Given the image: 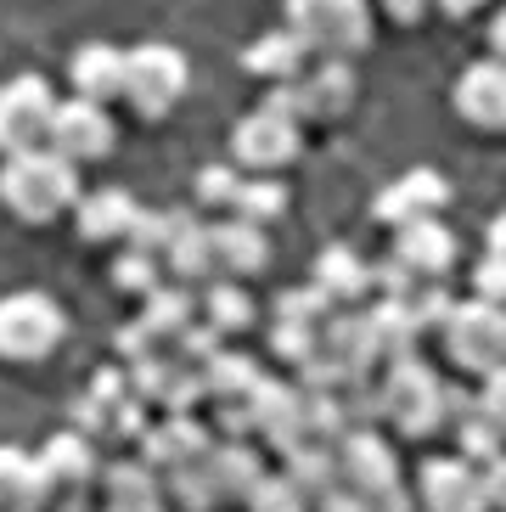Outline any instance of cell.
<instances>
[{
  "mask_svg": "<svg viewBox=\"0 0 506 512\" xmlns=\"http://www.w3.org/2000/svg\"><path fill=\"white\" fill-rule=\"evenodd\" d=\"M209 467H214V484H220L225 507H231V501L248 507V496L259 490V479L270 473L265 456H259V445H248V439H225V445H214Z\"/></svg>",
  "mask_w": 506,
  "mask_h": 512,
  "instance_id": "cb8c5ba5",
  "label": "cell"
},
{
  "mask_svg": "<svg viewBox=\"0 0 506 512\" xmlns=\"http://www.w3.org/2000/svg\"><path fill=\"white\" fill-rule=\"evenodd\" d=\"M220 349H225V332L214 327V321H192V327L175 338V355H180L186 366H209Z\"/></svg>",
  "mask_w": 506,
  "mask_h": 512,
  "instance_id": "ab89813d",
  "label": "cell"
},
{
  "mask_svg": "<svg viewBox=\"0 0 506 512\" xmlns=\"http://www.w3.org/2000/svg\"><path fill=\"white\" fill-rule=\"evenodd\" d=\"M450 203V181L439 175V169H405L400 181H388L383 192H377L372 214L383 220V226L405 231V226H417V220H439V209Z\"/></svg>",
  "mask_w": 506,
  "mask_h": 512,
  "instance_id": "7c38bea8",
  "label": "cell"
},
{
  "mask_svg": "<svg viewBox=\"0 0 506 512\" xmlns=\"http://www.w3.org/2000/svg\"><path fill=\"white\" fill-rule=\"evenodd\" d=\"M315 282L327 287L338 304H355V299H366V293L377 287V276H372V265H366L349 242H332L327 254L315 259Z\"/></svg>",
  "mask_w": 506,
  "mask_h": 512,
  "instance_id": "4316f807",
  "label": "cell"
},
{
  "mask_svg": "<svg viewBox=\"0 0 506 512\" xmlns=\"http://www.w3.org/2000/svg\"><path fill=\"white\" fill-rule=\"evenodd\" d=\"M383 6H388V12H394V17H400V23H417V17L428 12L433 0H383Z\"/></svg>",
  "mask_w": 506,
  "mask_h": 512,
  "instance_id": "7dc6e473",
  "label": "cell"
},
{
  "mask_svg": "<svg viewBox=\"0 0 506 512\" xmlns=\"http://www.w3.org/2000/svg\"><path fill=\"white\" fill-rule=\"evenodd\" d=\"M164 484H169V501H175L180 512H214V507H225L220 484H214L209 456H203V462L175 467V473H164Z\"/></svg>",
  "mask_w": 506,
  "mask_h": 512,
  "instance_id": "4dcf8cb0",
  "label": "cell"
},
{
  "mask_svg": "<svg viewBox=\"0 0 506 512\" xmlns=\"http://www.w3.org/2000/svg\"><path fill=\"white\" fill-rule=\"evenodd\" d=\"M62 332H68V321H62L57 299H45L34 287L0 299V361H17V366L45 361L62 344Z\"/></svg>",
  "mask_w": 506,
  "mask_h": 512,
  "instance_id": "277c9868",
  "label": "cell"
},
{
  "mask_svg": "<svg viewBox=\"0 0 506 512\" xmlns=\"http://www.w3.org/2000/svg\"><path fill=\"white\" fill-rule=\"evenodd\" d=\"M456 445H462V456H467V462H478V467H490L495 456H506V434L484 417V411H473V417L456 422Z\"/></svg>",
  "mask_w": 506,
  "mask_h": 512,
  "instance_id": "d590c367",
  "label": "cell"
},
{
  "mask_svg": "<svg viewBox=\"0 0 506 512\" xmlns=\"http://www.w3.org/2000/svg\"><path fill=\"white\" fill-rule=\"evenodd\" d=\"M124 74H130V51L107 46V40H90L68 57V85H74V96H90V102H119Z\"/></svg>",
  "mask_w": 506,
  "mask_h": 512,
  "instance_id": "2e32d148",
  "label": "cell"
},
{
  "mask_svg": "<svg viewBox=\"0 0 506 512\" xmlns=\"http://www.w3.org/2000/svg\"><path fill=\"white\" fill-rule=\"evenodd\" d=\"M456 113H462L473 130H506V62L484 57L467 62L462 79H456Z\"/></svg>",
  "mask_w": 506,
  "mask_h": 512,
  "instance_id": "5bb4252c",
  "label": "cell"
},
{
  "mask_svg": "<svg viewBox=\"0 0 506 512\" xmlns=\"http://www.w3.org/2000/svg\"><path fill=\"white\" fill-rule=\"evenodd\" d=\"M298 96H304V119L315 124H338L360 96V79L349 68V57H321L315 68L298 74Z\"/></svg>",
  "mask_w": 506,
  "mask_h": 512,
  "instance_id": "4fadbf2b",
  "label": "cell"
},
{
  "mask_svg": "<svg viewBox=\"0 0 506 512\" xmlns=\"http://www.w3.org/2000/svg\"><path fill=\"white\" fill-rule=\"evenodd\" d=\"M79 237L85 242H130L135 220H141V203H135L124 186H102V192L79 197Z\"/></svg>",
  "mask_w": 506,
  "mask_h": 512,
  "instance_id": "ffe728a7",
  "label": "cell"
},
{
  "mask_svg": "<svg viewBox=\"0 0 506 512\" xmlns=\"http://www.w3.org/2000/svg\"><path fill=\"white\" fill-rule=\"evenodd\" d=\"M394 259H400L417 282H439V276H450V265H456V231L439 226V220H417V226L394 231Z\"/></svg>",
  "mask_w": 506,
  "mask_h": 512,
  "instance_id": "e0dca14e",
  "label": "cell"
},
{
  "mask_svg": "<svg viewBox=\"0 0 506 512\" xmlns=\"http://www.w3.org/2000/svg\"><path fill=\"white\" fill-rule=\"evenodd\" d=\"M282 473L304 490V496H327V490H338L343 484V467H338V445L332 439H304V445H293V451L282 456Z\"/></svg>",
  "mask_w": 506,
  "mask_h": 512,
  "instance_id": "d4e9b609",
  "label": "cell"
},
{
  "mask_svg": "<svg viewBox=\"0 0 506 512\" xmlns=\"http://www.w3.org/2000/svg\"><path fill=\"white\" fill-rule=\"evenodd\" d=\"M102 501L107 507H130V501H169L164 473L147 456H124V462L102 467Z\"/></svg>",
  "mask_w": 506,
  "mask_h": 512,
  "instance_id": "484cf974",
  "label": "cell"
},
{
  "mask_svg": "<svg viewBox=\"0 0 506 512\" xmlns=\"http://www.w3.org/2000/svg\"><path fill=\"white\" fill-rule=\"evenodd\" d=\"M169 271L175 282H214L220 276V248H214V226L197 220V209H180V226H175V242L164 248Z\"/></svg>",
  "mask_w": 506,
  "mask_h": 512,
  "instance_id": "d6986e66",
  "label": "cell"
},
{
  "mask_svg": "<svg viewBox=\"0 0 506 512\" xmlns=\"http://www.w3.org/2000/svg\"><path fill=\"white\" fill-rule=\"evenodd\" d=\"M242 68H248L253 79H270V85H287V79H298L304 68H310V46H304V34L287 23V29H270L259 34L248 51H242Z\"/></svg>",
  "mask_w": 506,
  "mask_h": 512,
  "instance_id": "44dd1931",
  "label": "cell"
},
{
  "mask_svg": "<svg viewBox=\"0 0 506 512\" xmlns=\"http://www.w3.org/2000/svg\"><path fill=\"white\" fill-rule=\"evenodd\" d=\"M315 512H377V507H372V496H360V490L338 484V490H327V496L315 501Z\"/></svg>",
  "mask_w": 506,
  "mask_h": 512,
  "instance_id": "ee69618b",
  "label": "cell"
},
{
  "mask_svg": "<svg viewBox=\"0 0 506 512\" xmlns=\"http://www.w3.org/2000/svg\"><path fill=\"white\" fill-rule=\"evenodd\" d=\"M248 512H310V496H304L287 473H265L259 490L248 496Z\"/></svg>",
  "mask_w": 506,
  "mask_h": 512,
  "instance_id": "f35d334b",
  "label": "cell"
},
{
  "mask_svg": "<svg viewBox=\"0 0 506 512\" xmlns=\"http://www.w3.org/2000/svg\"><path fill=\"white\" fill-rule=\"evenodd\" d=\"M400 304L411 310V321H417L422 332H445V321L456 316V299H450V293H445L439 282H417Z\"/></svg>",
  "mask_w": 506,
  "mask_h": 512,
  "instance_id": "74e56055",
  "label": "cell"
},
{
  "mask_svg": "<svg viewBox=\"0 0 506 512\" xmlns=\"http://www.w3.org/2000/svg\"><path fill=\"white\" fill-rule=\"evenodd\" d=\"M242 181H248V169H242L237 158H220V164L197 169V186H192L197 209H237V192H242Z\"/></svg>",
  "mask_w": 506,
  "mask_h": 512,
  "instance_id": "836d02e7",
  "label": "cell"
},
{
  "mask_svg": "<svg viewBox=\"0 0 506 512\" xmlns=\"http://www.w3.org/2000/svg\"><path fill=\"white\" fill-rule=\"evenodd\" d=\"M40 467L51 473L57 490H90V479H102V467H96V445H90L85 428H62L40 445Z\"/></svg>",
  "mask_w": 506,
  "mask_h": 512,
  "instance_id": "7402d4cb",
  "label": "cell"
},
{
  "mask_svg": "<svg viewBox=\"0 0 506 512\" xmlns=\"http://www.w3.org/2000/svg\"><path fill=\"white\" fill-rule=\"evenodd\" d=\"M490 57L506 62V12H495V23H490Z\"/></svg>",
  "mask_w": 506,
  "mask_h": 512,
  "instance_id": "c3c4849f",
  "label": "cell"
},
{
  "mask_svg": "<svg viewBox=\"0 0 506 512\" xmlns=\"http://www.w3.org/2000/svg\"><path fill=\"white\" fill-rule=\"evenodd\" d=\"M45 512H102V507L90 501V490H62V496H51Z\"/></svg>",
  "mask_w": 506,
  "mask_h": 512,
  "instance_id": "bcb514c9",
  "label": "cell"
},
{
  "mask_svg": "<svg viewBox=\"0 0 506 512\" xmlns=\"http://www.w3.org/2000/svg\"><path fill=\"white\" fill-rule=\"evenodd\" d=\"M332 310H338V299H332L321 282H310V287H282V293H276V316H282V321H315V327H321Z\"/></svg>",
  "mask_w": 506,
  "mask_h": 512,
  "instance_id": "8d00e7d4",
  "label": "cell"
},
{
  "mask_svg": "<svg viewBox=\"0 0 506 512\" xmlns=\"http://www.w3.org/2000/svg\"><path fill=\"white\" fill-rule=\"evenodd\" d=\"M298 147H304V124L282 119L270 107H253L248 119H237V130H231V158L248 175H282L298 158Z\"/></svg>",
  "mask_w": 506,
  "mask_h": 512,
  "instance_id": "ba28073f",
  "label": "cell"
},
{
  "mask_svg": "<svg viewBox=\"0 0 506 512\" xmlns=\"http://www.w3.org/2000/svg\"><path fill=\"white\" fill-rule=\"evenodd\" d=\"M445 349H450V366H462L467 377L501 372L506 366V304H495V299L456 304V316L445 321Z\"/></svg>",
  "mask_w": 506,
  "mask_h": 512,
  "instance_id": "5b68a950",
  "label": "cell"
},
{
  "mask_svg": "<svg viewBox=\"0 0 506 512\" xmlns=\"http://www.w3.org/2000/svg\"><path fill=\"white\" fill-rule=\"evenodd\" d=\"M197 299H203V321H214V327H220L225 338L248 332V327H253V316H259V310H253V293L237 282V276H214V282L203 287Z\"/></svg>",
  "mask_w": 506,
  "mask_h": 512,
  "instance_id": "f1b7e54d",
  "label": "cell"
},
{
  "mask_svg": "<svg viewBox=\"0 0 506 512\" xmlns=\"http://www.w3.org/2000/svg\"><path fill=\"white\" fill-rule=\"evenodd\" d=\"M478 411H484V417L506 434V366H501V372H490V377H478Z\"/></svg>",
  "mask_w": 506,
  "mask_h": 512,
  "instance_id": "7bdbcfd3",
  "label": "cell"
},
{
  "mask_svg": "<svg viewBox=\"0 0 506 512\" xmlns=\"http://www.w3.org/2000/svg\"><path fill=\"white\" fill-rule=\"evenodd\" d=\"M158 344H164V338H158V332H152L141 316L124 321V327L113 332V349H119V355H124L130 366H135V361H147V355H158Z\"/></svg>",
  "mask_w": 506,
  "mask_h": 512,
  "instance_id": "60d3db41",
  "label": "cell"
},
{
  "mask_svg": "<svg viewBox=\"0 0 506 512\" xmlns=\"http://www.w3.org/2000/svg\"><path fill=\"white\" fill-rule=\"evenodd\" d=\"M57 91L40 74H17L0 85V152H29L51 141L57 124Z\"/></svg>",
  "mask_w": 506,
  "mask_h": 512,
  "instance_id": "52a82bcc",
  "label": "cell"
},
{
  "mask_svg": "<svg viewBox=\"0 0 506 512\" xmlns=\"http://www.w3.org/2000/svg\"><path fill=\"white\" fill-rule=\"evenodd\" d=\"M473 293H478V299L506 304V254H484V259H478V271H473Z\"/></svg>",
  "mask_w": 506,
  "mask_h": 512,
  "instance_id": "b9f144b4",
  "label": "cell"
},
{
  "mask_svg": "<svg viewBox=\"0 0 506 512\" xmlns=\"http://www.w3.org/2000/svg\"><path fill=\"white\" fill-rule=\"evenodd\" d=\"M102 512H169V507H164V501H130V507H107V501H102Z\"/></svg>",
  "mask_w": 506,
  "mask_h": 512,
  "instance_id": "816d5d0a",
  "label": "cell"
},
{
  "mask_svg": "<svg viewBox=\"0 0 506 512\" xmlns=\"http://www.w3.org/2000/svg\"><path fill=\"white\" fill-rule=\"evenodd\" d=\"M51 496H57V484L40 467V456L0 445V512H45Z\"/></svg>",
  "mask_w": 506,
  "mask_h": 512,
  "instance_id": "ac0fdd59",
  "label": "cell"
},
{
  "mask_svg": "<svg viewBox=\"0 0 506 512\" xmlns=\"http://www.w3.org/2000/svg\"><path fill=\"white\" fill-rule=\"evenodd\" d=\"M287 23L304 34L315 57H360L372 46V6L366 0H287Z\"/></svg>",
  "mask_w": 506,
  "mask_h": 512,
  "instance_id": "3957f363",
  "label": "cell"
},
{
  "mask_svg": "<svg viewBox=\"0 0 506 512\" xmlns=\"http://www.w3.org/2000/svg\"><path fill=\"white\" fill-rule=\"evenodd\" d=\"M169 259L164 254H152V248H135V242H124L119 259H113V287L119 293H141L147 299L152 287H158V276H164Z\"/></svg>",
  "mask_w": 506,
  "mask_h": 512,
  "instance_id": "d6a6232c",
  "label": "cell"
},
{
  "mask_svg": "<svg viewBox=\"0 0 506 512\" xmlns=\"http://www.w3.org/2000/svg\"><path fill=\"white\" fill-rule=\"evenodd\" d=\"M197 310H203V299H197V293H186V282H158L147 293V299H141V321H147L152 332H158V338H164V344H175L180 332L192 327L197 321Z\"/></svg>",
  "mask_w": 506,
  "mask_h": 512,
  "instance_id": "83f0119b",
  "label": "cell"
},
{
  "mask_svg": "<svg viewBox=\"0 0 506 512\" xmlns=\"http://www.w3.org/2000/svg\"><path fill=\"white\" fill-rule=\"evenodd\" d=\"M490 254H506V214L490 220Z\"/></svg>",
  "mask_w": 506,
  "mask_h": 512,
  "instance_id": "f907efd6",
  "label": "cell"
},
{
  "mask_svg": "<svg viewBox=\"0 0 506 512\" xmlns=\"http://www.w3.org/2000/svg\"><path fill=\"white\" fill-rule=\"evenodd\" d=\"M484 484H490V507L506 512V456H495V462L484 467Z\"/></svg>",
  "mask_w": 506,
  "mask_h": 512,
  "instance_id": "f6af8a7d",
  "label": "cell"
},
{
  "mask_svg": "<svg viewBox=\"0 0 506 512\" xmlns=\"http://www.w3.org/2000/svg\"><path fill=\"white\" fill-rule=\"evenodd\" d=\"M287 203H293V197H287V186L276 181V175H248L231 214H242V220H253V226H276V220L287 214Z\"/></svg>",
  "mask_w": 506,
  "mask_h": 512,
  "instance_id": "1f68e13d",
  "label": "cell"
},
{
  "mask_svg": "<svg viewBox=\"0 0 506 512\" xmlns=\"http://www.w3.org/2000/svg\"><path fill=\"white\" fill-rule=\"evenodd\" d=\"M433 6H439V12H450V17H473L484 0H433Z\"/></svg>",
  "mask_w": 506,
  "mask_h": 512,
  "instance_id": "681fc988",
  "label": "cell"
},
{
  "mask_svg": "<svg viewBox=\"0 0 506 512\" xmlns=\"http://www.w3.org/2000/svg\"><path fill=\"white\" fill-rule=\"evenodd\" d=\"M203 377H209V400H253V389L265 383V372H259V361L253 355H242V349H220L209 366H203Z\"/></svg>",
  "mask_w": 506,
  "mask_h": 512,
  "instance_id": "f546056e",
  "label": "cell"
},
{
  "mask_svg": "<svg viewBox=\"0 0 506 512\" xmlns=\"http://www.w3.org/2000/svg\"><path fill=\"white\" fill-rule=\"evenodd\" d=\"M214 248H220V276H237V282H248V276H259L270 265L265 226H253L242 214H231V220L214 226Z\"/></svg>",
  "mask_w": 506,
  "mask_h": 512,
  "instance_id": "603a6c76",
  "label": "cell"
},
{
  "mask_svg": "<svg viewBox=\"0 0 506 512\" xmlns=\"http://www.w3.org/2000/svg\"><path fill=\"white\" fill-rule=\"evenodd\" d=\"M192 85V62L180 46H164V40H147V46L130 51V74H124V102L141 113V119H164L169 107L186 96Z\"/></svg>",
  "mask_w": 506,
  "mask_h": 512,
  "instance_id": "8992f818",
  "label": "cell"
},
{
  "mask_svg": "<svg viewBox=\"0 0 506 512\" xmlns=\"http://www.w3.org/2000/svg\"><path fill=\"white\" fill-rule=\"evenodd\" d=\"M209 451H214V439L192 411H169V422H158V428L141 434V456H147L158 473H175V467H186V462H203Z\"/></svg>",
  "mask_w": 506,
  "mask_h": 512,
  "instance_id": "9a60e30c",
  "label": "cell"
},
{
  "mask_svg": "<svg viewBox=\"0 0 506 512\" xmlns=\"http://www.w3.org/2000/svg\"><path fill=\"white\" fill-rule=\"evenodd\" d=\"M270 355L276 361H287L298 372V366H310L315 355H321V327L315 321H270Z\"/></svg>",
  "mask_w": 506,
  "mask_h": 512,
  "instance_id": "e575fe53",
  "label": "cell"
},
{
  "mask_svg": "<svg viewBox=\"0 0 506 512\" xmlns=\"http://www.w3.org/2000/svg\"><path fill=\"white\" fill-rule=\"evenodd\" d=\"M383 422L400 428L405 439H428L450 422V389L439 383V372L411 355V361L383 366Z\"/></svg>",
  "mask_w": 506,
  "mask_h": 512,
  "instance_id": "7a4b0ae2",
  "label": "cell"
},
{
  "mask_svg": "<svg viewBox=\"0 0 506 512\" xmlns=\"http://www.w3.org/2000/svg\"><path fill=\"white\" fill-rule=\"evenodd\" d=\"M79 164L62 158L51 141L45 147H29V152H6L0 164V203L29 220V226H51L62 209H79Z\"/></svg>",
  "mask_w": 506,
  "mask_h": 512,
  "instance_id": "6da1fadb",
  "label": "cell"
},
{
  "mask_svg": "<svg viewBox=\"0 0 506 512\" xmlns=\"http://www.w3.org/2000/svg\"><path fill=\"white\" fill-rule=\"evenodd\" d=\"M113 141H119V130H113V113H107V102L68 96V102L57 107L51 147H57L62 158H74V164H96V158H107V152H113Z\"/></svg>",
  "mask_w": 506,
  "mask_h": 512,
  "instance_id": "30bf717a",
  "label": "cell"
},
{
  "mask_svg": "<svg viewBox=\"0 0 506 512\" xmlns=\"http://www.w3.org/2000/svg\"><path fill=\"white\" fill-rule=\"evenodd\" d=\"M338 467H343V484L372 501L400 490V456H394V445L377 428H349L338 439Z\"/></svg>",
  "mask_w": 506,
  "mask_h": 512,
  "instance_id": "8fae6325",
  "label": "cell"
},
{
  "mask_svg": "<svg viewBox=\"0 0 506 512\" xmlns=\"http://www.w3.org/2000/svg\"><path fill=\"white\" fill-rule=\"evenodd\" d=\"M417 490H422V507L428 512H495L484 467L467 462V456H433V462H422Z\"/></svg>",
  "mask_w": 506,
  "mask_h": 512,
  "instance_id": "9c48e42d",
  "label": "cell"
}]
</instances>
